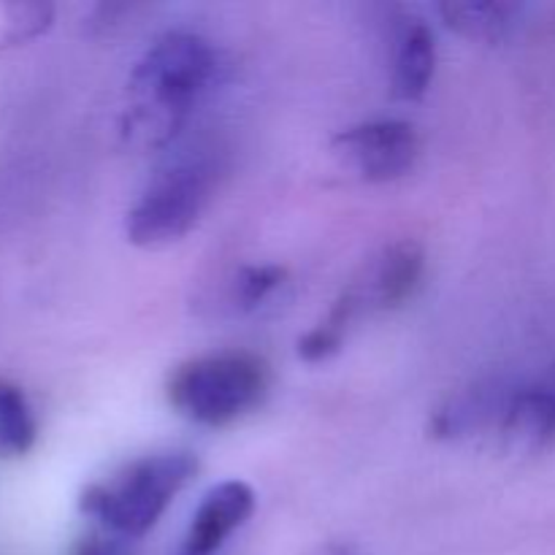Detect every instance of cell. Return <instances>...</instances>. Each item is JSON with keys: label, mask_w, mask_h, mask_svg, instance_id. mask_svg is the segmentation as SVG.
Listing matches in <instances>:
<instances>
[{"label": "cell", "mask_w": 555, "mask_h": 555, "mask_svg": "<svg viewBox=\"0 0 555 555\" xmlns=\"http://www.w3.org/2000/svg\"><path fill=\"white\" fill-rule=\"evenodd\" d=\"M222 179L220 157L195 152L160 168L128 211L130 244L144 249H163L193 231L215 201Z\"/></svg>", "instance_id": "cell-5"}, {"label": "cell", "mask_w": 555, "mask_h": 555, "mask_svg": "<svg viewBox=\"0 0 555 555\" xmlns=\"http://www.w3.org/2000/svg\"><path fill=\"white\" fill-rule=\"evenodd\" d=\"M271 390V369L255 352L225 350L179 363L166 383L168 404L206 428H228L260 410Z\"/></svg>", "instance_id": "cell-4"}, {"label": "cell", "mask_w": 555, "mask_h": 555, "mask_svg": "<svg viewBox=\"0 0 555 555\" xmlns=\"http://www.w3.org/2000/svg\"><path fill=\"white\" fill-rule=\"evenodd\" d=\"M287 280V271L282 266H244L228 287V304L236 312H253L263 307Z\"/></svg>", "instance_id": "cell-12"}, {"label": "cell", "mask_w": 555, "mask_h": 555, "mask_svg": "<svg viewBox=\"0 0 555 555\" xmlns=\"http://www.w3.org/2000/svg\"><path fill=\"white\" fill-rule=\"evenodd\" d=\"M54 11L49 5H20V9H11L9 20V41H27V38H36L38 33H43L52 22Z\"/></svg>", "instance_id": "cell-13"}, {"label": "cell", "mask_w": 555, "mask_h": 555, "mask_svg": "<svg viewBox=\"0 0 555 555\" xmlns=\"http://www.w3.org/2000/svg\"><path fill=\"white\" fill-rule=\"evenodd\" d=\"M304 555H361L358 551V545H352V542H325V545H318L314 551L304 553Z\"/></svg>", "instance_id": "cell-15"}, {"label": "cell", "mask_w": 555, "mask_h": 555, "mask_svg": "<svg viewBox=\"0 0 555 555\" xmlns=\"http://www.w3.org/2000/svg\"><path fill=\"white\" fill-rule=\"evenodd\" d=\"M499 431L513 448L531 453L555 448V374L509 390Z\"/></svg>", "instance_id": "cell-8"}, {"label": "cell", "mask_w": 555, "mask_h": 555, "mask_svg": "<svg viewBox=\"0 0 555 555\" xmlns=\"http://www.w3.org/2000/svg\"><path fill=\"white\" fill-rule=\"evenodd\" d=\"M437 70V41L421 16H404L393 33L390 90L399 101H421Z\"/></svg>", "instance_id": "cell-9"}, {"label": "cell", "mask_w": 555, "mask_h": 555, "mask_svg": "<svg viewBox=\"0 0 555 555\" xmlns=\"http://www.w3.org/2000/svg\"><path fill=\"white\" fill-rule=\"evenodd\" d=\"M217 52L195 33L173 30L157 38L128 79L122 135L135 150L171 144L217 76Z\"/></svg>", "instance_id": "cell-1"}, {"label": "cell", "mask_w": 555, "mask_h": 555, "mask_svg": "<svg viewBox=\"0 0 555 555\" xmlns=\"http://www.w3.org/2000/svg\"><path fill=\"white\" fill-rule=\"evenodd\" d=\"M36 437L38 423L27 396L14 383L0 379V459L30 453Z\"/></svg>", "instance_id": "cell-11"}, {"label": "cell", "mask_w": 555, "mask_h": 555, "mask_svg": "<svg viewBox=\"0 0 555 555\" xmlns=\"http://www.w3.org/2000/svg\"><path fill=\"white\" fill-rule=\"evenodd\" d=\"M70 555H135L130 551L128 540H119V537L106 534V531H98V534H87L79 545L74 547Z\"/></svg>", "instance_id": "cell-14"}, {"label": "cell", "mask_w": 555, "mask_h": 555, "mask_svg": "<svg viewBox=\"0 0 555 555\" xmlns=\"http://www.w3.org/2000/svg\"><path fill=\"white\" fill-rule=\"evenodd\" d=\"M198 472L195 455L182 450L144 455L130 461L103 482H92L79 499L87 518L98 520L106 534L119 540H141L150 534L173 499Z\"/></svg>", "instance_id": "cell-3"}, {"label": "cell", "mask_w": 555, "mask_h": 555, "mask_svg": "<svg viewBox=\"0 0 555 555\" xmlns=\"http://www.w3.org/2000/svg\"><path fill=\"white\" fill-rule=\"evenodd\" d=\"M255 491L242 480L211 488L195 509L179 555H217L228 540L253 518Z\"/></svg>", "instance_id": "cell-7"}, {"label": "cell", "mask_w": 555, "mask_h": 555, "mask_svg": "<svg viewBox=\"0 0 555 555\" xmlns=\"http://www.w3.org/2000/svg\"><path fill=\"white\" fill-rule=\"evenodd\" d=\"M426 274V253L412 238L385 244L352 276L323 320L298 339V356L307 363H325L345 347L347 334L361 318L404 307Z\"/></svg>", "instance_id": "cell-2"}, {"label": "cell", "mask_w": 555, "mask_h": 555, "mask_svg": "<svg viewBox=\"0 0 555 555\" xmlns=\"http://www.w3.org/2000/svg\"><path fill=\"white\" fill-rule=\"evenodd\" d=\"M334 157L361 182L388 184L404 179L421 157V135L404 119H374L341 130L331 144Z\"/></svg>", "instance_id": "cell-6"}, {"label": "cell", "mask_w": 555, "mask_h": 555, "mask_svg": "<svg viewBox=\"0 0 555 555\" xmlns=\"http://www.w3.org/2000/svg\"><path fill=\"white\" fill-rule=\"evenodd\" d=\"M442 16L455 33L472 41H502L520 20V5L513 3H444Z\"/></svg>", "instance_id": "cell-10"}]
</instances>
